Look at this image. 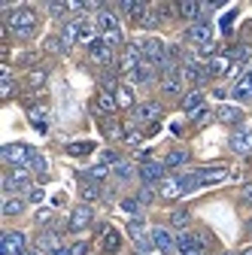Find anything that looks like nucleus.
I'll return each instance as SVG.
<instances>
[{"label": "nucleus", "mask_w": 252, "mask_h": 255, "mask_svg": "<svg viewBox=\"0 0 252 255\" xmlns=\"http://www.w3.org/2000/svg\"><path fill=\"white\" fill-rule=\"evenodd\" d=\"M12 91H15L12 79H3V82H0V94H3V98H12Z\"/></svg>", "instance_id": "44"}, {"label": "nucleus", "mask_w": 252, "mask_h": 255, "mask_svg": "<svg viewBox=\"0 0 252 255\" xmlns=\"http://www.w3.org/2000/svg\"><path fill=\"white\" fill-rule=\"evenodd\" d=\"M182 255H207L204 246H192V249H182Z\"/></svg>", "instance_id": "51"}, {"label": "nucleus", "mask_w": 252, "mask_h": 255, "mask_svg": "<svg viewBox=\"0 0 252 255\" xmlns=\"http://www.w3.org/2000/svg\"><path fill=\"white\" fill-rule=\"evenodd\" d=\"M170 222H173V225H185V222H188V213H185V210H173V213H170Z\"/></svg>", "instance_id": "43"}, {"label": "nucleus", "mask_w": 252, "mask_h": 255, "mask_svg": "<svg viewBox=\"0 0 252 255\" xmlns=\"http://www.w3.org/2000/svg\"><path fill=\"white\" fill-rule=\"evenodd\" d=\"M140 179H143L146 185L161 182V179H164V164H158V161H143V164H140Z\"/></svg>", "instance_id": "13"}, {"label": "nucleus", "mask_w": 252, "mask_h": 255, "mask_svg": "<svg viewBox=\"0 0 252 255\" xmlns=\"http://www.w3.org/2000/svg\"><path fill=\"white\" fill-rule=\"evenodd\" d=\"M70 6L67 3H49V15H55V18H61V15H64Z\"/></svg>", "instance_id": "42"}, {"label": "nucleus", "mask_w": 252, "mask_h": 255, "mask_svg": "<svg viewBox=\"0 0 252 255\" xmlns=\"http://www.w3.org/2000/svg\"><path fill=\"white\" fill-rule=\"evenodd\" d=\"M113 170H116V176H119V179H131V176H134V167H131L128 161H119V164H113Z\"/></svg>", "instance_id": "35"}, {"label": "nucleus", "mask_w": 252, "mask_h": 255, "mask_svg": "<svg viewBox=\"0 0 252 255\" xmlns=\"http://www.w3.org/2000/svg\"><path fill=\"white\" fill-rule=\"evenodd\" d=\"M216 119L222 122V125H237L243 119V110L240 107H219L216 110Z\"/></svg>", "instance_id": "20"}, {"label": "nucleus", "mask_w": 252, "mask_h": 255, "mask_svg": "<svg viewBox=\"0 0 252 255\" xmlns=\"http://www.w3.org/2000/svg\"><path fill=\"white\" fill-rule=\"evenodd\" d=\"M140 64H143V49L134 46V43H128V46H125V55H122V73L134 76Z\"/></svg>", "instance_id": "6"}, {"label": "nucleus", "mask_w": 252, "mask_h": 255, "mask_svg": "<svg viewBox=\"0 0 252 255\" xmlns=\"http://www.w3.org/2000/svg\"><path fill=\"white\" fill-rule=\"evenodd\" d=\"M243 255H252V249H246V252H243Z\"/></svg>", "instance_id": "55"}, {"label": "nucleus", "mask_w": 252, "mask_h": 255, "mask_svg": "<svg viewBox=\"0 0 252 255\" xmlns=\"http://www.w3.org/2000/svg\"><path fill=\"white\" fill-rule=\"evenodd\" d=\"M131 79H134V82H140V85H149V82H155V64L143 58V64L137 67V73H134Z\"/></svg>", "instance_id": "19"}, {"label": "nucleus", "mask_w": 252, "mask_h": 255, "mask_svg": "<svg viewBox=\"0 0 252 255\" xmlns=\"http://www.w3.org/2000/svg\"><path fill=\"white\" fill-rule=\"evenodd\" d=\"M37 246H40V249H52V252H55V249H58V234L43 231V234L37 237Z\"/></svg>", "instance_id": "30"}, {"label": "nucleus", "mask_w": 252, "mask_h": 255, "mask_svg": "<svg viewBox=\"0 0 252 255\" xmlns=\"http://www.w3.org/2000/svg\"><path fill=\"white\" fill-rule=\"evenodd\" d=\"M128 234H131V240L137 243V249L140 252H149L155 243H152V234H146V228H143V222L140 219H134L131 225H128Z\"/></svg>", "instance_id": "9"}, {"label": "nucleus", "mask_w": 252, "mask_h": 255, "mask_svg": "<svg viewBox=\"0 0 252 255\" xmlns=\"http://www.w3.org/2000/svg\"><path fill=\"white\" fill-rule=\"evenodd\" d=\"M107 173H110V170H107V164H94V167L85 173V179H94V182H101V179H107Z\"/></svg>", "instance_id": "36"}, {"label": "nucleus", "mask_w": 252, "mask_h": 255, "mask_svg": "<svg viewBox=\"0 0 252 255\" xmlns=\"http://www.w3.org/2000/svg\"><path fill=\"white\" fill-rule=\"evenodd\" d=\"M27 198H30V201H34V204H37V201H43V191H40V188H34V191H30V195H27Z\"/></svg>", "instance_id": "52"}, {"label": "nucleus", "mask_w": 252, "mask_h": 255, "mask_svg": "<svg viewBox=\"0 0 252 255\" xmlns=\"http://www.w3.org/2000/svg\"><path fill=\"white\" fill-rule=\"evenodd\" d=\"M116 104H119L122 110L134 107V94H131V88H128V85H119V88H116Z\"/></svg>", "instance_id": "25"}, {"label": "nucleus", "mask_w": 252, "mask_h": 255, "mask_svg": "<svg viewBox=\"0 0 252 255\" xmlns=\"http://www.w3.org/2000/svg\"><path fill=\"white\" fill-rule=\"evenodd\" d=\"M158 116H161V107L152 104V101L137 107V119H140V122H152V119H158Z\"/></svg>", "instance_id": "24"}, {"label": "nucleus", "mask_w": 252, "mask_h": 255, "mask_svg": "<svg viewBox=\"0 0 252 255\" xmlns=\"http://www.w3.org/2000/svg\"><path fill=\"white\" fill-rule=\"evenodd\" d=\"M228 143L237 155H249L252 152V131H237V134H231Z\"/></svg>", "instance_id": "17"}, {"label": "nucleus", "mask_w": 252, "mask_h": 255, "mask_svg": "<svg viewBox=\"0 0 252 255\" xmlns=\"http://www.w3.org/2000/svg\"><path fill=\"white\" fill-rule=\"evenodd\" d=\"M52 255H73V252H70V249H64V246H58V249H55Z\"/></svg>", "instance_id": "53"}, {"label": "nucleus", "mask_w": 252, "mask_h": 255, "mask_svg": "<svg viewBox=\"0 0 252 255\" xmlns=\"http://www.w3.org/2000/svg\"><path fill=\"white\" fill-rule=\"evenodd\" d=\"M98 30H101V37L122 34V30H119V18H116L113 12H107V9H101V12H98Z\"/></svg>", "instance_id": "14"}, {"label": "nucleus", "mask_w": 252, "mask_h": 255, "mask_svg": "<svg viewBox=\"0 0 252 255\" xmlns=\"http://www.w3.org/2000/svg\"><path fill=\"white\" fill-rule=\"evenodd\" d=\"M49 219H52V207H46V210L37 213V222H40V225H43V222H49Z\"/></svg>", "instance_id": "48"}, {"label": "nucleus", "mask_w": 252, "mask_h": 255, "mask_svg": "<svg viewBox=\"0 0 252 255\" xmlns=\"http://www.w3.org/2000/svg\"><path fill=\"white\" fill-rule=\"evenodd\" d=\"M249 228H252V219H249Z\"/></svg>", "instance_id": "56"}, {"label": "nucleus", "mask_w": 252, "mask_h": 255, "mask_svg": "<svg viewBox=\"0 0 252 255\" xmlns=\"http://www.w3.org/2000/svg\"><path fill=\"white\" fill-rule=\"evenodd\" d=\"M243 201L252 207V182H246V185H243Z\"/></svg>", "instance_id": "49"}, {"label": "nucleus", "mask_w": 252, "mask_h": 255, "mask_svg": "<svg viewBox=\"0 0 252 255\" xmlns=\"http://www.w3.org/2000/svg\"><path fill=\"white\" fill-rule=\"evenodd\" d=\"M143 58L146 61H152V64H158V67H161V64H164V58H167V52H164V46H161V40H155V37H149L143 46Z\"/></svg>", "instance_id": "11"}, {"label": "nucleus", "mask_w": 252, "mask_h": 255, "mask_svg": "<svg viewBox=\"0 0 252 255\" xmlns=\"http://www.w3.org/2000/svg\"><path fill=\"white\" fill-rule=\"evenodd\" d=\"M140 24H143V27H155V24H158V15H155V12H149V15H140Z\"/></svg>", "instance_id": "45"}, {"label": "nucleus", "mask_w": 252, "mask_h": 255, "mask_svg": "<svg viewBox=\"0 0 252 255\" xmlns=\"http://www.w3.org/2000/svg\"><path fill=\"white\" fill-rule=\"evenodd\" d=\"M137 201H140V204H152V201H155V191H152L149 185H146V188H140V195H137Z\"/></svg>", "instance_id": "41"}, {"label": "nucleus", "mask_w": 252, "mask_h": 255, "mask_svg": "<svg viewBox=\"0 0 252 255\" xmlns=\"http://www.w3.org/2000/svg\"><path fill=\"white\" fill-rule=\"evenodd\" d=\"M195 176H198L201 185H216V182H222L228 176V167H201Z\"/></svg>", "instance_id": "15"}, {"label": "nucleus", "mask_w": 252, "mask_h": 255, "mask_svg": "<svg viewBox=\"0 0 252 255\" xmlns=\"http://www.w3.org/2000/svg\"><path fill=\"white\" fill-rule=\"evenodd\" d=\"M192 185H198V176H195V173H192V176H182V179H167V182L161 185V198L173 201V198L182 195V191H188Z\"/></svg>", "instance_id": "3"}, {"label": "nucleus", "mask_w": 252, "mask_h": 255, "mask_svg": "<svg viewBox=\"0 0 252 255\" xmlns=\"http://www.w3.org/2000/svg\"><path fill=\"white\" fill-rule=\"evenodd\" d=\"M24 210V201L21 198H6V204H3V213L6 216H18Z\"/></svg>", "instance_id": "33"}, {"label": "nucleus", "mask_w": 252, "mask_h": 255, "mask_svg": "<svg viewBox=\"0 0 252 255\" xmlns=\"http://www.w3.org/2000/svg\"><path fill=\"white\" fill-rule=\"evenodd\" d=\"M88 55H91L94 64H104V67H107V64H113V49L104 40H98L94 46H88Z\"/></svg>", "instance_id": "16"}, {"label": "nucleus", "mask_w": 252, "mask_h": 255, "mask_svg": "<svg viewBox=\"0 0 252 255\" xmlns=\"http://www.w3.org/2000/svg\"><path fill=\"white\" fill-rule=\"evenodd\" d=\"M79 195H82L85 204H91V201L101 198V185L94 182V179H85V176H82V182H79Z\"/></svg>", "instance_id": "18"}, {"label": "nucleus", "mask_w": 252, "mask_h": 255, "mask_svg": "<svg viewBox=\"0 0 252 255\" xmlns=\"http://www.w3.org/2000/svg\"><path fill=\"white\" fill-rule=\"evenodd\" d=\"M234 98H237V101H249V98H252V70H249L246 76H240V82L234 85Z\"/></svg>", "instance_id": "23"}, {"label": "nucleus", "mask_w": 252, "mask_h": 255, "mask_svg": "<svg viewBox=\"0 0 252 255\" xmlns=\"http://www.w3.org/2000/svg\"><path fill=\"white\" fill-rule=\"evenodd\" d=\"M119 246H122V237H119V231L107 228V234H104V252H116Z\"/></svg>", "instance_id": "28"}, {"label": "nucleus", "mask_w": 252, "mask_h": 255, "mask_svg": "<svg viewBox=\"0 0 252 255\" xmlns=\"http://www.w3.org/2000/svg\"><path fill=\"white\" fill-rule=\"evenodd\" d=\"M104 134H107L110 140H119V137H122V125L113 122V119H107V122H104Z\"/></svg>", "instance_id": "34"}, {"label": "nucleus", "mask_w": 252, "mask_h": 255, "mask_svg": "<svg viewBox=\"0 0 252 255\" xmlns=\"http://www.w3.org/2000/svg\"><path fill=\"white\" fill-rule=\"evenodd\" d=\"M18 61H21V64H37V55H34V52H21Z\"/></svg>", "instance_id": "46"}, {"label": "nucleus", "mask_w": 252, "mask_h": 255, "mask_svg": "<svg viewBox=\"0 0 252 255\" xmlns=\"http://www.w3.org/2000/svg\"><path fill=\"white\" fill-rule=\"evenodd\" d=\"M207 70H210V76H222V73H228V70H231V58H228V55H216V58H210Z\"/></svg>", "instance_id": "22"}, {"label": "nucleus", "mask_w": 252, "mask_h": 255, "mask_svg": "<svg viewBox=\"0 0 252 255\" xmlns=\"http://www.w3.org/2000/svg\"><path fill=\"white\" fill-rule=\"evenodd\" d=\"M125 140H128L131 146H137V143L143 140V134H140V131H128V137H125Z\"/></svg>", "instance_id": "47"}, {"label": "nucleus", "mask_w": 252, "mask_h": 255, "mask_svg": "<svg viewBox=\"0 0 252 255\" xmlns=\"http://www.w3.org/2000/svg\"><path fill=\"white\" fill-rule=\"evenodd\" d=\"M30 155H34V149L24 146V143H6L3 149H0V158H3L6 164H12V167L30 164Z\"/></svg>", "instance_id": "2"}, {"label": "nucleus", "mask_w": 252, "mask_h": 255, "mask_svg": "<svg viewBox=\"0 0 252 255\" xmlns=\"http://www.w3.org/2000/svg\"><path fill=\"white\" fill-rule=\"evenodd\" d=\"M46 52H67V46H64V40L49 37V40H46Z\"/></svg>", "instance_id": "40"}, {"label": "nucleus", "mask_w": 252, "mask_h": 255, "mask_svg": "<svg viewBox=\"0 0 252 255\" xmlns=\"http://www.w3.org/2000/svg\"><path fill=\"white\" fill-rule=\"evenodd\" d=\"M21 255H43V252H40V249H24Z\"/></svg>", "instance_id": "54"}, {"label": "nucleus", "mask_w": 252, "mask_h": 255, "mask_svg": "<svg viewBox=\"0 0 252 255\" xmlns=\"http://www.w3.org/2000/svg\"><path fill=\"white\" fill-rule=\"evenodd\" d=\"M24 246H27V240L21 231H6L3 240H0V255H21Z\"/></svg>", "instance_id": "4"}, {"label": "nucleus", "mask_w": 252, "mask_h": 255, "mask_svg": "<svg viewBox=\"0 0 252 255\" xmlns=\"http://www.w3.org/2000/svg\"><path fill=\"white\" fill-rule=\"evenodd\" d=\"M152 243H155V249H161L164 255H173L179 246H176V237L167 231V228H152Z\"/></svg>", "instance_id": "8"}, {"label": "nucleus", "mask_w": 252, "mask_h": 255, "mask_svg": "<svg viewBox=\"0 0 252 255\" xmlns=\"http://www.w3.org/2000/svg\"><path fill=\"white\" fill-rule=\"evenodd\" d=\"M70 252L73 255H85L88 252V243H76V246H70Z\"/></svg>", "instance_id": "50"}, {"label": "nucleus", "mask_w": 252, "mask_h": 255, "mask_svg": "<svg viewBox=\"0 0 252 255\" xmlns=\"http://www.w3.org/2000/svg\"><path fill=\"white\" fill-rule=\"evenodd\" d=\"M79 37H82V21H67V24H64V30H61V40H64V46H67V49H70Z\"/></svg>", "instance_id": "21"}, {"label": "nucleus", "mask_w": 252, "mask_h": 255, "mask_svg": "<svg viewBox=\"0 0 252 255\" xmlns=\"http://www.w3.org/2000/svg\"><path fill=\"white\" fill-rule=\"evenodd\" d=\"M3 24L12 30L15 37L27 40L30 34H34V27H37V12L30 9V6H18V9H9V12H6V18H3Z\"/></svg>", "instance_id": "1"}, {"label": "nucleus", "mask_w": 252, "mask_h": 255, "mask_svg": "<svg viewBox=\"0 0 252 255\" xmlns=\"http://www.w3.org/2000/svg\"><path fill=\"white\" fill-rule=\"evenodd\" d=\"M27 185H30V173H27L24 167H12V170H6V176H3V188H6V191L27 188Z\"/></svg>", "instance_id": "10"}, {"label": "nucleus", "mask_w": 252, "mask_h": 255, "mask_svg": "<svg viewBox=\"0 0 252 255\" xmlns=\"http://www.w3.org/2000/svg\"><path fill=\"white\" fill-rule=\"evenodd\" d=\"M119 207H122V213H128V216H137L140 213V201L137 198H125Z\"/></svg>", "instance_id": "37"}, {"label": "nucleus", "mask_w": 252, "mask_h": 255, "mask_svg": "<svg viewBox=\"0 0 252 255\" xmlns=\"http://www.w3.org/2000/svg\"><path fill=\"white\" fill-rule=\"evenodd\" d=\"M91 149H94L91 143H70V146H67V152H70V155H88Z\"/></svg>", "instance_id": "39"}, {"label": "nucleus", "mask_w": 252, "mask_h": 255, "mask_svg": "<svg viewBox=\"0 0 252 255\" xmlns=\"http://www.w3.org/2000/svg\"><path fill=\"white\" fill-rule=\"evenodd\" d=\"M185 161H188V152L179 149V152H170V155L164 158V167H182Z\"/></svg>", "instance_id": "31"}, {"label": "nucleus", "mask_w": 252, "mask_h": 255, "mask_svg": "<svg viewBox=\"0 0 252 255\" xmlns=\"http://www.w3.org/2000/svg\"><path fill=\"white\" fill-rule=\"evenodd\" d=\"M161 91L167 94V98H176V94H182V73H179L176 64L164 70V76H161Z\"/></svg>", "instance_id": "5"}, {"label": "nucleus", "mask_w": 252, "mask_h": 255, "mask_svg": "<svg viewBox=\"0 0 252 255\" xmlns=\"http://www.w3.org/2000/svg\"><path fill=\"white\" fill-rule=\"evenodd\" d=\"M91 219H94V210L88 207V204H79V207H73V213H70V231H85L88 225H91Z\"/></svg>", "instance_id": "7"}, {"label": "nucleus", "mask_w": 252, "mask_h": 255, "mask_svg": "<svg viewBox=\"0 0 252 255\" xmlns=\"http://www.w3.org/2000/svg\"><path fill=\"white\" fill-rule=\"evenodd\" d=\"M46 79H49V73H46V70H30L24 82H27V88H43V82H46Z\"/></svg>", "instance_id": "29"}, {"label": "nucleus", "mask_w": 252, "mask_h": 255, "mask_svg": "<svg viewBox=\"0 0 252 255\" xmlns=\"http://www.w3.org/2000/svg\"><path fill=\"white\" fill-rule=\"evenodd\" d=\"M185 37H188V43H195V46L204 49V46L213 43V30H210V24L201 21V24H192V27H188V34H185Z\"/></svg>", "instance_id": "12"}, {"label": "nucleus", "mask_w": 252, "mask_h": 255, "mask_svg": "<svg viewBox=\"0 0 252 255\" xmlns=\"http://www.w3.org/2000/svg\"><path fill=\"white\" fill-rule=\"evenodd\" d=\"M98 107H101V113H107V116L119 110V104H116V98H113L110 91H101V98H98Z\"/></svg>", "instance_id": "27"}, {"label": "nucleus", "mask_w": 252, "mask_h": 255, "mask_svg": "<svg viewBox=\"0 0 252 255\" xmlns=\"http://www.w3.org/2000/svg\"><path fill=\"white\" fill-rule=\"evenodd\" d=\"M30 167H34L37 173H46V167H49V164H46V158H43L40 152H34V155H30Z\"/></svg>", "instance_id": "38"}, {"label": "nucleus", "mask_w": 252, "mask_h": 255, "mask_svg": "<svg viewBox=\"0 0 252 255\" xmlns=\"http://www.w3.org/2000/svg\"><path fill=\"white\" fill-rule=\"evenodd\" d=\"M201 104H204V94L201 91H188L185 98H182V110H188V113H195Z\"/></svg>", "instance_id": "26"}, {"label": "nucleus", "mask_w": 252, "mask_h": 255, "mask_svg": "<svg viewBox=\"0 0 252 255\" xmlns=\"http://www.w3.org/2000/svg\"><path fill=\"white\" fill-rule=\"evenodd\" d=\"M179 15L182 18H198L201 15V3H192V0H188V3H179Z\"/></svg>", "instance_id": "32"}]
</instances>
